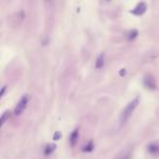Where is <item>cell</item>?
<instances>
[{
	"mask_svg": "<svg viewBox=\"0 0 159 159\" xmlns=\"http://www.w3.org/2000/svg\"><path fill=\"white\" fill-rule=\"evenodd\" d=\"M138 102H140V99H138V97L134 98L133 100L131 101V102H129L127 105V107L123 109V111L121 112V115H120V123H121V124H124V123L129 120L131 115L133 113L134 109L138 107Z\"/></svg>",
	"mask_w": 159,
	"mask_h": 159,
	"instance_id": "obj_1",
	"label": "cell"
},
{
	"mask_svg": "<svg viewBox=\"0 0 159 159\" xmlns=\"http://www.w3.org/2000/svg\"><path fill=\"white\" fill-rule=\"evenodd\" d=\"M29 101V95H23L21 97V99L19 100V102L16 104L14 108V115L20 116L22 112L24 111V109L26 108V106Z\"/></svg>",
	"mask_w": 159,
	"mask_h": 159,
	"instance_id": "obj_2",
	"label": "cell"
},
{
	"mask_svg": "<svg viewBox=\"0 0 159 159\" xmlns=\"http://www.w3.org/2000/svg\"><path fill=\"white\" fill-rule=\"evenodd\" d=\"M144 85L147 88H155L156 87V82L155 79L152 75H146L144 79Z\"/></svg>",
	"mask_w": 159,
	"mask_h": 159,
	"instance_id": "obj_3",
	"label": "cell"
},
{
	"mask_svg": "<svg viewBox=\"0 0 159 159\" xmlns=\"http://www.w3.org/2000/svg\"><path fill=\"white\" fill-rule=\"evenodd\" d=\"M145 11H146V4H145L144 2H140V4L135 7V9L132 11V13H134V14H136V15H141L144 13Z\"/></svg>",
	"mask_w": 159,
	"mask_h": 159,
	"instance_id": "obj_4",
	"label": "cell"
},
{
	"mask_svg": "<svg viewBox=\"0 0 159 159\" xmlns=\"http://www.w3.org/2000/svg\"><path fill=\"white\" fill-rule=\"evenodd\" d=\"M147 150H148L150 154L153 155H156V154H159V145L156 144V143H152L147 146Z\"/></svg>",
	"mask_w": 159,
	"mask_h": 159,
	"instance_id": "obj_5",
	"label": "cell"
},
{
	"mask_svg": "<svg viewBox=\"0 0 159 159\" xmlns=\"http://www.w3.org/2000/svg\"><path fill=\"white\" fill-rule=\"evenodd\" d=\"M77 138H79V131L74 130L72 132V134L70 135V140H69L70 145H71V146H74L75 143H76V141H77Z\"/></svg>",
	"mask_w": 159,
	"mask_h": 159,
	"instance_id": "obj_6",
	"label": "cell"
},
{
	"mask_svg": "<svg viewBox=\"0 0 159 159\" xmlns=\"http://www.w3.org/2000/svg\"><path fill=\"white\" fill-rule=\"evenodd\" d=\"M104 63H105V58H104V54H99V57H98L97 60H96V64H95L96 69H100V68H102Z\"/></svg>",
	"mask_w": 159,
	"mask_h": 159,
	"instance_id": "obj_7",
	"label": "cell"
},
{
	"mask_svg": "<svg viewBox=\"0 0 159 159\" xmlns=\"http://www.w3.org/2000/svg\"><path fill=\"white\" fill-rule=\"evenodd\" d=\"M54 147H56L54 145L48 144L47 146H46V147L44 148V154H45V155H50L51 153H52V152L54 150Z\"/></svg>",
	"mask_w": 159,
	"mask_h": 159,
	"instance_id": "obj_8",
	"label": "cell"
},
{
	"mask_svg": "<svg viewBox=\"0 0 159 159\" xmlns=\"http://www.w3.org/2000/svg\"><path fill=\"white\" fill-rule=\"evenodd\" d=\"M9 116H10V112L9 111L4 112V115L1 117V125H4V123H6V121H7V119L9 118Z\"/></svg>",
	"mask_w": 159,
	"mask_h": 159,
	"instance_id": "obj_9",
	"label": "cell"
},
{
	"mask_svg": "<svg viewBox=\"0 0 159 159\" xmlns=\"http://www.w3.org/2000/svg\"><path fill=\"white\" fill-rule=\"evenodd\" d=\"M93 148H94L93 142H90L86 146H84V147H83V150H84V152H90V150H93Z\"/></svg>",
	"mask_w": 159,
	"mask_h": 159,
	"instance_id": "obj_10",
	"label": "cell"
},
{
	"mask_svg": "<svg viewBox=\"0 0 159 159\" xmlns=\"http://www.w3.org/2000/svg\"><path fill=\"white\" fill-rule=\"evenodd\" d=\"M136 36H138V31H136V29H132V31L129 33L127 38H129V39H133V38H135Z\"/></svg>",
	"mask_w": 159,
	"mask_h": 159,
	"instance_id": "obj_11",
	"label": "cell"
},
{
	"mask_svg": "<svg viewBox=\"0 0 159 159\" xmlns=\"http://www.w3.org/2000/svg\"><path fill=\"white\" fill-rule=\"evenodd\" d=\"M130 153H127V154H125V155H123L122 157H121V158H119V159H130Z\"/></svg>",
	"mask_w": 159,
	"mask_h": 159,
	"instance_id": "obj_12",
	"label": "cell"
},
{
	"mask_svg": "<svg viewBox=\"0 0 159 159\" xmlns=\"http://www.w3.org/2000/svg\"><path fill=\"white\" fill-rule=\"evenodd\" d=\"M60 136H61V133H60V132H57V133L54 134V140L58 141V138H60Z\"/></svg>",
	"mask_w": 159,
	"mask_h": 159,
	"instance_id": "obj_13",
	"label": "cell"
},
{
	"mask_svg": "<svg viewBox=\"0 0 159 159\" xmlns=\"http://www.w3.org/2000/svg\"><path fill=\"white\" fill-rule=\"evenodd\" d=\"M125 74V69H122L120 71V75H124Z\"/></svg>",
	"mask_w": 159,
	"mask_h": 159,
	"instance_id": "obj_14",
	"label": "cell"
}]
</instances>
